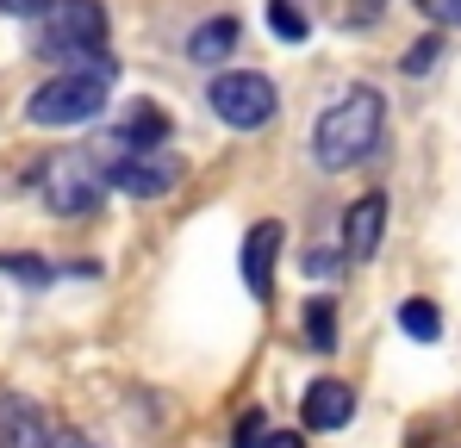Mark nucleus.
I'll return each mask as SVG.
<instances>
[{
  "label": "nucleus",
  "mask_w": 461,
  "mask_h": 448,
  "mask_svg": "<svg viewBox=\"0 0 461 448\" xmlns=\"http://www.w3.org/2000/svg\"><path fill=\"white\" fill-rule=\"evenodd\" d=\"M106 87H113L106 69H63L25 100V119L32 125H87L106 112Z\"/></svg>",
  "instance_id": "7ed1b4c3"
},
{
  "label": "nucleus",
  "mask_w": 461,
  "mask_h": 448,
  "mask_svg": "<svg viewBox=\"0 0 461 448\" xmlns=\"http://www.w3.org/2000/svg\"><path fill=\"white\" fill-rule=\"evenodd\" d=\"M306 343L318 355L337 349V305H330V299H306Z\"/></svg>",
  "instance_id": "ddd939ff"
},
{
  "label": "nucleus",
  "mask_w": 461,
  "mask_h": 448,
  "mask_svg": "<svg viewBox=\"0 0 461 448\" xmlns=\"http://www.w3.org/2000/svg\"><path fill=\"white\" fill-rule=\"evenodd\" d=\"M6 274H19V281H50V268L44 262H0Z\"/></svg>",
  "instance_id": "aec40b11"
},
{
  "label": "nucleus",
  "mask_w": 461,
  "mask_h": 448,
  "mask_svg": "<svg viewBox=\"0 0 461 448\" xmlns=\"http://www.w3.org/2000/svg\"><path fill=\"white\" fill-rule=\"evenodd\" d=\"M106 168V187L113 193H131V200H162L168 187H181V156H168V149H125V156H113V162H100Z\"/></svg>",
  "instance_id": "423d86ee"
},
{
  "label": "nucleus",
  "mask_w": 461,
  "mask_h": 448,
  "mask_svg": "<svg viewBox=\"0 0 461 448\" xmlns=\"http://www.w3.org/2000/svg\"><path fill=\"white\" fill-rule=\"evenodd\" d=\"M230 50H237V19H206V25H194V38H187V57L194 63H225Z\"/></svg>",
  "instance_id": "9b49d317"
},
{
  "label": "nucleus",
  "mask_w": 461,
  "mask_h": 448,
  "mask_svg": "<svg viewBox=\"0 0 461 448\" xmlns=\"http://www.w3.org/2000/svg\"><path fill=\"white\" fill-rule=\"evenodd\" d=\"M206 100H212V112L225 119L230 131H262V125L281 112L275 81H268V75H256V69H225V75H212Z\"/></svg>",
  "instance_id": "20e7f679"
},
{
  "label": "nucleus",
  "mask_w": 461,
  "mask_h": 448,
  "mask_svg": "<svg viewBox=\"0 0 461 448\" xmlns=\"http://www.w3.org/2000/svg\"><path fill=\"white\" fill-rule=\"evenodd\" d=\"M38 57L69 63V69L119 75V63L106 57V6H100V0H50V13H44V38H38Z\"/></svg>",
  "instance_id": "f03ea898"
},
{
  "label": "nucleus",
  "mask_w": 461,
  "mask_h": 448,
  "mask_svg": "<svg viewBox=\"0 0 461 448\" xmlns=\"http://www.w3.org/2000/svg\"><path fill=\"white\" fill-rule=\"evenodd\" d=\"M399 330L418 336V343H437V336H443V318H437L430 299H405V305H399Z\"/></svg>",
  "instance_id": "f8f14e48"
},
{
  "label": "nucleus",
  "mask_w": 461,
  "mask_h": 448,
  "mask_svg": "<svg viewBox=\"0 0 461 448\" xmlns=\"http://www.w3.org/2000/svg\"><path fill=\"white\" fill-rule=\"evenodd\" d=\"M381 13H386V0H349L343 6V25H375Z\"/></svg>",
  "instance_id": "dca6fc26"
},
{
  "label": "nucleus",
  "mask_w": 461,
  "mask_h": 448,
  "mask_svg": "<svg viewBox=\"0 0 461 448\" xmlns=\"http://www.w3.org/2000/svg\"><path fill=\"white\" fill-rule=\"evenodd\" d=\"M437 50H443V44H437V38H424V44L411 50V63H405V69H411V75H424L430 63H437Z\"/></svg>",
  "instance_id": "6ab92c4d"
},
{
  "label": "nucleus",
  "mask_w": 461,
  "mask_h": 448,
  "mask_svg": "<svg viewBox=\"0 0 461 448\" xmlns=\"http://www.w3.org/2000/svg\"><path fill=\"white\" fill-rule=\"evenodd\" d=\"M50 448H94V443H87V436H76V430H57V436H50Z\"/></svg>",
  "instance_id": "4be33fe9"
},
{
  "label": "nucleus",
  "mask_w": 461,
  "mask_h": 448,
  "mask_svg": "<svg viewBox=\"0 0 461 448\" xmlns=\"http://www.w3.org/2000/svg\"><path fill=\"white\" fill-rule=\"evenodd\" d=\"M381 237H386V193H362L349 212H343V255L349 262H375L381 255Z\"/></svg>",
  "instance_id": "0eeeda50"
},
{
  "label": "nucleus",
  "mask_w": 461,
  "mask_h": 448,
  "mask_svg": "<svg viewBox=\"0 0 461 448\" xmlns=\"http://www.w3.org/2000/svg\"><path fill=\"white\" fill-rule=\"evenodd\" d=\"M0 13H6V19H44L50 0H0Z\"/></svg>",
  "instance_id": "f3484780"
},
{
  "label": "nucleus",
  "mask_w": 461,
  "mask_h": 448,
  "mask_svg": "<svg viewBox=\"0 0 461 448\" xmlns=\"http://www.w3.org/2000/svg\"><path fill=\"white\" fill-rule=\"evenodd\" d=\"M262 443H268V417H262V411L237 417V436H230V448H262Z\"/></svg>",
  "instance_id": "2eb2a0df"
},
{
  "label": "nucleus",
  "mask_w": 461,
  "mask_h": 448,
  "mask_svg": "<svg viewBox=\"0 0 461 448\" xmlns=\"http://www.w3.org/2000/svg\"><path fill=\"white\" fill-rule=\"evenodd\" d=\"M381 131H386V100L375 87H349V94H337V100L318 112L312 156H318L324 175H343V168H356L362 156L381 149Z\"/></svg>",
  "instance_id": "f257e3e1"
},
{
  "label": "nucleus",
  "mask_w": 461,
  "mask_h": 448,
  "mask_svg": "<svg viewBox=\"0 0 461 448\" xmlns=\"http://www.w3.org/2000/svg\"><path fill=\"white\" fill-rule=\"evenodd\" d=\"M281 219H262L249 237H243V281L256 299H275V255H281Z\"/></svg>",
  "instance_id": "1a4fd4ad"
},
{
  "label": "nucleus",
  "mask_w": 461,
  "mask_h": 448,
  "mask_svg": "<svg viewBox=\"0 0 461 448\" xmlns=\"http://www.w3.org/2000/svg\"><path fill=\"white\" fill-rule=\"evenodd\" d=\"M0 448H50L44 417L25 399H0Z\"/></svg>",
  "instance_id": "9d476101"
},
{
  "label": "nucleus",
  "mask_w": 461,
  "mask_h": 448,
  "mask_svg": "<svg viewBox=\"0 0 461 448\" xmlns=\"http://www.w3.org/2000/svg\"><path fill=\"white\" fill-rule=\"evenodd\" d=\"M268 31H275V38H287V44H300V38L312 31V19L294 6V0H268Z\"/></svg>",
  "instance_id": "4468645a"
},
{
  "label": "nucleus",
  "mask_w": 461,
  "mask_h": 448,
  "mask_svg": "<svg viewBox=\"0 0 461 448\" xmlns=\"http://www.w3.org/2000/svg\"><path fill=\"white\" fill-rule=\"evenodd\" d=\"M418 6H424L437 25H461V0H418Z\"/></svg>",
  "instance_id": "a211bd4d"
},
{
  "label": "nucleus",
  "mask_w": 461,
  "mask_h": 448,
  "mask_svg": "<svg viewBox=\"0 0 461 448\" xmlns=\"http://www.w3.org/2000/svg\"><path fill=\"white\" fill-rule=\"evenodd\" d=\"M38 187H44V206H50V212L81 219V212H94V200L106 193V168H100L94 156H57V162H44Z\"/></svg>",
  "instance_id": "39448f33"
},
{
  "label": "nucleus",
  "mask_w": 461,
  "mask_h": 448,
  "mask_svg": "<svg viewBox=\"0 0 461 448\" xmlns=\"http://www.w3.org/2000/svg\"><path fill=\"white\" fill-rule=\"evenodd\" d=\"M300 417H306V430H318V436L343 430V424L356 417V386H343V380H312L306 399H300Z\"/></svg>",
  "instance_id": "6e6552de"
},
{
  "label": "nucleus",
  "mask_w": 461,
  "mask_h": 448,
  "mask_svg": "<svg viewBox=\"0 0 461 448\" xmlns=\"http://www.w3.org/2000/svg\"><path fill=\"white\" fill-rule=\"evenodd\" d=\"M262 448H306V436H300V430H268Z\"/></svg>",
  "instance_id": "412c9836"
}]
</instances>
